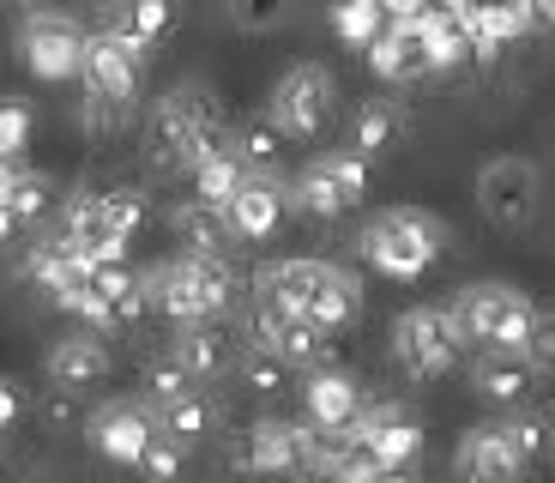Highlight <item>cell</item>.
Here are the masks:
<instances>
[{
  "instance_id": "1",
  "label": "cell",
  "mask_w": 555,
  "mask_h": 483,
  "mask_svg": "<svg viewBox=\"0 0 555 483\" xmlns=\"http://www.w3.org/2000/svg\"><path fill=\"white\" fill-rule=\"evenodd\" d=\"M223 110L206 85H176V91L157 97L152 127H145V145H152L157 169H194L206 152L223 145Z\"/></svg>"
},
{
  "instance_id": "2",
  "label": "cell",
  "mask_w": 555,
  "mask_h": 483,
  "mask_svg": "<svg viewBox=\"0 0 555 483\" xmlns=\"http://www.w3.org/2000/svg\"><path fill=\"white\" fill-rule=\"evenodd\" d=\"M145 303L164 308L169 320H218L236 303V266L223 254H176L164 266H145Z\"/></svg>"
},
{
  "instance_id": "3",
  "label": "cell",
  "mask_w": 555,
  "mask_h": 483,
  "mask_svg": "<svg viewBox=\"0 0 555 483\" xmlns=\"http://www.w3.org/2000/svg\"><path fill=\"white\" fill-rule=\"evenodd\" d=\"M441 249H447V224L423 206H387L362 224V236H357L362 260L375 266L380 278H399V284L429 272L441 260Z\"/></svg>"
},
{
  "instance_id": "4",
  "label": "cell",
  "mask_w": 555,
  "mask_h": 483,
  "mask_svg": "<svg viewBox=\"0 0 555 483\" xmlns=\"http://www.w3.org/2000/svg\"><path fill=\"white\" fill-rule=\"evenodd\" d=\"M447 308H453L465 345H483V351H531V332L543 327V308L519 284H501V278L465 284Z\"/></svg>"
},
{
  "instance_id": "5",
  "label": "cell",
  "mask_w": 555,
  "mask_h": 483,
  "mask_svg": "<svg viewBox=\"0 0 555 483\" xmlns=\"http://www.w3.org/2000/svg\"><path fill=\"white\" fill-rule=\"evenodd\" d=\"M459 351H465V332H459L447 303H416L392 320V363L411 381H441L459 363Z\"/></svg>"
},
{
  "instance_id": "6",
  "label": "cell",
  "mask_w": 555,
  "mask_h": 483,
  "mask_svg": "<svg viewBox=\"0 0 555 483\" xmlns=\"http://www.w3.org/2000/svg\"><path fill=\"white\" fill-rule=\"evenodd\" d=\"M338 110V79L320 61H296V67L278 73L272 97H266V122L284 139H320L326 122Z\"/></svg>"
},
{
  "instance_id": "7",
  "label": "cell",
  "mask_w": 555,
  "mask_h": 483,
  "mask_svg": "<svg viewBox=\"0 0 555 483\" xmlns=\"http://www.w3.org/2000/svg\"><path fill=\"white\" fill-rule=\"evenodd\" d=\"M362 193H369V157H357L350 145H333V152H314L296 169L291 206L308 218H345L362 206Z\"/></svg>"
},
{
  "instance_id": "8",
  "label": "cell",
  "mask_w": 555,
  "mask_h": 483,
  "mask_svg": "<svg viewBox=\"0 0 555 483\" xmlns=\"http://www.w3.org/2000/svg\"><path fill=\"white\" fill-rule=\"evenodd\" d=\"M543 206V169L519 152H495L477 164V212L495 230H526Z\"/></svg>"
},
{
  "instance_id": "9",
  "label": "cell",
  "mask_w": 555,
  "mask_h": 483,
  "mask_svg": "<svg viewBox=\"0 0 555 483\" xmlns=\"http://www.w3.org/2000/svg\"><path fill=\"white\" fill-rule=\"evenodd\" d=\"M85 37H91V30H79L73 13H61V7H30V13L18 18V61H25L37 79H49V85L79 79Z\"/></svg>"
},
{
  "instance_id": "10",
  "label": "cell",
  "mask_w": 555,
  "mask_h": 483,
  "mask_svg": "<svg viewBox=\"0 0 555 483\" xmlns=\"http://www.w3.org/2000/svg\"><path fill=\"white\" fill-rule=\"evenodd\" d=\"M145 55H152V49H145L139 37H127L121 25L91 30V37H85V67H79L85 97L127 110V103L139 97V79H145Z\"/></svg>"
},
{
  "instance_id": "11",
  "label": "cell",
  "mask_w": 555,
  "mask_h": 483,
  "mask_svg": "<svg viewBox=\"0 0 555 483\" xmlns=\"http://www.w3.org/2000/svg\"><path fill=\"white\" fill-rule=\"evenodd\" d=\"M85 435H91V447H98L103 459L139 466V454H145L152 435H157V411H152V399H103L98 411L85 417Z\"/></svg>"
},
{
  "instance_id": "12",
  "label": "cell",
  "mask_w": 555,
  "mask_h": 483,
  "mask_svg": "<svg viewBox=\"0 0 555 483\" xmlns=\"http://www.w3.org/2000/svg\"><path fill=\"white\" fill-rule=\"evenodd\" d=\"M308 442L314 429L291 423V417H260V423L242 435L236 466L254 471V478H291V471H308Z\"/></svg>"
},
{
  "instance_id": "13",
  "label": "cell",
  "mask_w": 555,
  "mask_h": 483,
  "mask_svg": "<svg viewBox=\"0 0 555 483\" xmlns=\"http://www.w3.org/2000/svg\"><path fill=\"white\" fill-rule=\"evenodd\" d=\"M284 212H291V181L278 176V169H248V181H242V188L230 193V206H223V224H230V236H242V242H266V236L284 224Z\"/></svg>"
},
{
  "instance_id": "14",
  "label": "cell",
  "mask_w": 555,
  "mask_h": 483,
  "mask_svg": "<svg viewBox=\"0 0 555 483\" xmlns=\"http://www.w3.org/2000/svg\"><path fill=\"white\" fill-rule=\"evenodd\" d=\"M526 466H531V459L519 454L514 435H507L501 423L465 429V435H459V447H453L459 483H519V478H526Z\"/></svg>"
},
{
  "instance_id": "15",
  "label": "cell",
  "mask_w": 555,
  "mask_h": 483,
  "mask_svg": "<svg viewBox=\"0 0 555 483\" xmlns=\"http://www.w3.org/2000/svg\"><path fill=\"white\" fill-rule=\"evenodd\" d=\"M350 435L375 454L380 471H387V466H416V454H423V423H416L399 399L362 405V417L350 423Z\"/></svg>"
},
{
  "instance_id": "16",
  "label": "cell",
  "mask_w": 555,
  "mask_h": 483,
  "mask_svg": "<svg viewBox=\"0 0 555 483\" xmlns=\"http://www.w3.org/2000/svg\"><path fill=\"white\" fill-rule=\"evenodd\" d=\"M362 381L357 374H345V369H314L302 381V423L308 429H320V435H345L350 423L362 417Z\"/></svg>"
},
{
  "instance_id": "17",
  "label": "cell",
  "mask_w": 555,
  "mask_h": 483,
  "mask_svg": "<svg viewBox=\"0 0 555 483\" xmlns=\"http://www.w3.org/2000/svg\"><path fill=\"white\" fill-rule=\"evenodd\" d=\"M550 369H538V363L526 357V351H483V357L472 363V386L477 399L501 405V411H519V405L538 393V381Z\"/></svg>"
},
{
  "instance_id": "18",
  "label": "cell",
  "mask_w": 555,
  "mask_h": 483,
  "mask_svg": "<svg viewBox=\"0 0 555 483\" xmlns=\"http://www.w3.org/2000/svg\"><path fill=\"white\" fill-rule=\"evenodd\" d=\"M42 374H49V386H61V393H85V386L109 381V345H103V332L79 327V332H67V339H55L49 357H42Z\"/></svg>"
},
{
  "instance_id": "19",
  "label": "cell",
  "mask_w": 555,
  "mask_h": 483,
  "mask_svg": "<svg viewBox=\"0 0 555 483\" xmlns=\"http://www.w3.org/2000/svg\"><path fill=\"white\" fill-rule=\"evenodd\" d=\"M531 18H538L531 0H477L472 13H459V25H465V37H472V55L477 61H495L501 42L526 37Z\"/></svg>"
},
{
  "instance_id": "20",
  "label": "cell",
  "mask_w": 555,
  "mask_h": 483,
  "mask_svg": "<svg viewBox=\"0 0 555 483\" xmlns=\"http://www.w3.org/2000/svg\"><path fill=\"white\" fill-rule=\"evenodd\" d=\"M169 357L181 363V369L194 374L199 386L218 381L223 369H236V351H230V332L218 327V320H181L176 339H169Z\"/></svg>"
},
{
  "instance_id": "21",
  "label": "cell",
  "mask_w": 555,
  "mask_h": 483,
  "mask_svg": "<svg viewBox=\"0 0 555 483\" xmlns=\"http://www.w3.org/2000/svg\"><path fill=\"white\" fill-rule=\"evenodd\" d=\"M369 67H375V79H387V85H404V79H423V73H429L416 18H387V30L369 42Z\"/></svg>"
},
{
  "instance_id": "22",
  "label": "cell",
  "mask_w": 555,
  "mask_h": 483,
  "mask_svg": "<svg viewBox=\"0 0 555 483\" xmlns=\"http://www.w3.org/2000/svg\"><path fill=\"white\" fill-rule=\"evenodd\" d=\"M404 127H411V115L399 97H369V103H357V122H350V152L375 164L404 139Z\"/></svg>"
},
{
  "instance_id": "23",
  "label": "cell",
  "mask_w": 555,
  "mask_h": 483,
  "mask_svg": "<svg viewBox=\"0 0 555 483\" xmlns=\"http://www.w3.org/2000/svg\"><path fill=\"white\" fill-rule=\"evenodd\" d=\"M152 411H157V429H164L169 442H181V447H199L211 429H218V405H211L206 386H188V393L152 405Z\"/></svg>"
},
{
  "instance_id": "24",
  "label": "cell",
  "mask_w": 555,
  "mask_h": 483,
  "mask_svg": "<svg viewBox=\"0 0 555 483\" xmlns=\"http://www.w3.org/2000/svg\"><path fill=\"white\" fill-rule=\"evenodd\" d=\"M357 315H362V278L345 272V266H326L314 303H308V320H314L320 332H345Z\"/></svg>"
},
{
  "instance_id": "25",
  "label": "cell",
  "mask_w": 555,
  "mask_h": 483,
  "mask_svg": "<svg viewBox=\"0 0 555 483\" xmlns=\"http://www.w3.org/2000/svg\"><path fill=\"white\" fill-rule=\"evenodd\" d=\"M416 37H423V61H429V73H453L472 61V37H465V25H459L453 13H441V7H429V13L416 18Z\"/></svg>"
},
{
  "instance_id": "26",
  "label": "cell",
  "mask_w": 555,
  "mask_h": 483,
  "mask_svg": "<svg viewBox=\"0 0 555 483\" xmlns=\"http://www.w3.org/2000/svg\"><path fill=\"white\" fill-rule=\"evenodd\" d=\"M169 230H176L181 254H223V242H230V224H223L218 206H206V200H188V206L169 212Z\"/></svg>"
},
{
  "instance_id": "27",
  "label": "cell",
  "mask_w": 555,
  "mask_h": 483,
  "mask_svg": "<svg viewBox=\"0 0 555 483\" xmlns=\"http://www.w3.org/2000/svg\"><path fill=\"white\" fill-rule=\"evenodd\" d=\"M242 181H248V164H242L236 157V145H230V139H223L218 152H206L194 164V200H206V206H230V193L242 188Z\"/></svg>"
},
{
  "instance_id": "28",
  "label": "cell",
  "mask_w": 555,
  "mask_h": 483,
  "mask_svg": "<svg viewBox=\"0 0 555 483\" xmlns=\"http://www.w3.org/2000/svg\"><path fill=\"white\" fill-rule=\"evenodd\" d=\"M278 357L291 363V374L296 369H333V332H320L314 320H284V327H278Z\"/></svg>"
},
{
  "instance_id": "29",
  "label": "cell",
  "mask_w": 555,
  "mask_h": 483,
  "mask_svg": "<svg viewBox=\"0 0 555 483\" xmlns=\"http://www.w3.org/2000/svg\"><path fill=\"white\" fill-rule=\"evenodd\" d=\"M223 18L242 30V37H272L296 18V0H223Z\"/></svg>"
},
{
  "instance_id": "30",
  "label": "cell",
  "mask_w": 555,
  "mask_h": 483,
  "mask_svg": "<svg viewBox=\"0 0 555 483\" xmlns=\"http://www.w3.org/2000/svg\"><path fill=\"white\" fill-rule=\"evenodd\" d=\"M333 30L350 49H369L387 30V13H380V0H333Z\"/></svg>"
},
{
  "instance_id": "31",
  "label": "cell",
  "mask_w": 555,
  "mask_h": 483,
  "mask_svg": "<svg viewBox=\"0 0 555 483\" xmlns=\"http://www.w3.org/2000/svg\"><path fill=\"white\" fill-rule=\"evenodd\" d=\"M109 25H121L127 37H139L145 49H152V42L164 37L169 25H176V0H121Z\"/></svg>"
},
{
  "instance_id": "32",
  "label": "cell",
  "mask_w": 555,
  "mask_h": 483,
  "mask_svg": "<svg viewBox=\"0 0 555 483\" xmlns=\"http://www.w3.org/2000/svg\"><path fill=\"white\" fill-rule=\"evenodd\" d=\"M236 374H242V386H248V393H260V399H272V393H284V386H291V363L278 357V351H260V345H248L236 357Z\"/></svg>"
},
{
  "instance_id": "33",
  "label": "cell",
  "mask_w": 555,
  "mask_h": 483,
  "mask_svg": "<svg viewBox=\"0 0 555 483\" xmlns=\"http://www.w3.org/2000/svg\"><path fill=\"white\" fill-rule=\"evenodd\" d=\"M230 145H236V157L248 169H278V152H284V134H278L266 115H254V122H242L236 134H230Z\"/></svg>"
},
{
  "instance_id": "34",
  "label": "cell",
  "mask_w": 555,
  "mask_h": 483,
  "mask_svg": "<svg viewBox=\"0 0 555 483\" xmlns=\"http://www.w3.org/2000/svg\"><path fill=\"white\" fill-rule=\"evenodd\" d=\"M181 466H188V447H181V442H169V435H164V429H157V435H152V447H145V454H139V478H145V483H176L181 478Z\"/></svg>"
},
{
  "instance_id": "35",
  "label": "cell",
  "mask_w": 555,
  "mask_h": 483,
  "mask_svg": "<svg viewBox=\"0 0 555 483\" xmlns=\"http://www.w3.org/2000/svg\"><path fill=\"white\" fill-rule=\"evenodd\" d=\"M49 200H55V181L42 176V169L25 164V176H18V188H13V218H18V224L42 218V212H49Z\"/></svg>"
},
{
  "instance_id": "36",
  "label": "cell",
  "mask_w": 555,
  "mask_h": 483,
  "mask_svg": "<svg viewBox=\"0 0 555 483\" xmlns=\"http://www.w3.org/2000/svg\"><path fill=\"white\" fill-rule=\"evenodd\" d=\"M188 386H199V381H194L188 369H181L176 357H157V363H145V399H152V405L176 399V393H188Z\"/></svg>"
},
{
  "instance_id": "37",
  "label": "cell",
  "mask_w": 555,
  "mask_h": 483,
  "mask_svg": "<svg viewBox=\"0 0 555 483\" xmlns=\"http://www.w3.org/2000/svg\"><path fill=\"white\" fill-rule=\"evenodd\" d=\"M30 145V110L18 97H0V157H25Z\"/></svg>"
},
{
  "instance_id": "38",
  "label": "cell",
  "mask_w": 555,
  "mask_h": 483,
  "mask_svg": "<svg viewBox=\"0 0 555 483\" xmlns=\"http://www.w3.org/2000/svg\"><path fill=\"white\" fill-rule=\"evenodd\" d=\"M103 212H109V230H115V236H127V242H133V230L145 224V200H139L133 188L103 193Z\"/></svg>"
},
{
  "instance_id": "39",
  "label": "cell",
  "mask_w": 555,
  "mask_h": 483,
  "mask_svg": "<svg viewBox=\"0 0 555 483\" xmlns=\"http://www.w3.org/2000/svg\"><path fill=\"white\" fill-rule=\"evenodd\" d=\"M18 411H25V399H18V386L7 381V374H0V435H7V429L18 423Z\"/></svg>"
},
{
  "instance_id": "40",
  "label": "cell",
  "mask_w": 555,
  "mask_h": 483,
  "mask_svg": "<svg viewBox=\"0 0 555 483\" xmlns=\"http://www.w3.org/2000/svg\"><path fill=\"white\" fill-rule=\"evenodd\" d=\"M18 176H25V164L18 157H0V206L13 212V188H18Z\"/></svg>"
},
{
  "instance_id": "41",
  "label": "cell",
  "mask_w": 555,
  "mask_h": 483,
  "mask_svg": "<svg viewBox=\"0 0 555 483\" xmlns=\"http://www.w3.org/2000/svg\"><path fill=\"white\" fill-rule=\"evenodd\" d=\"M375 483H416V466H387Z\"/></svg>"
},
{
  "instance_id": "42",
  "label": "cell",
  "mask_w": 555,
  "mask_h": 483,
  "mask_svg": "<svg viewBox=\"0 0 555 483\" xmlns=\"http://www.w3.org/2000/svg\"><path fill=\"white\" fill-rule=\"evenodd\" d=\"M18 230V218H13V212H7V206H0V242H7V236H13Z\"/></svg>"
},
{
  "instance_id": "43",
  "label": "cell",
  "mask_w": 555,
  "mask_h": 483,
  "mask_svg": "<svg viewBox=\"0 0 555 483\" xmlns=\"http://www.w3.org/2000/svg\"><path fill=\"white\" fill-rule=\"evenodd\" d=\"M538 18H543V25H555V0H538Z\"/></svg>"
},
{
  "instance_id": "44",
  "label": "cell",
  "mask_w": 555,
  "mask_h": 483,
  "mask_svg": "<svg viewBox=\"0 0 555 483\" xmlns=\"http://www.w3.org/2000/svg\"><path fill=\"white\" fill-rule=\"evenodd\" d=\"M79 7H121V0H79Z\"/></svg>"
},
{
  "instance_id": "45",
  "label": "cell",
  "mask_w": 555,
  "mask_h": 483,
  "mask_svg": "<svg viewBox=\"0 0 555 483\" xmlns=\"http://www.w3.org/2000/svg\"><path fill=\"white\" fill-rule=\"evenodd\" d=\"M543 320H550V327H555V308H550V315H543Z\"/></svg>"
},
{
  "instance_id": "46",
  "label": "cell",
  "mask_w": 555,
  "mask_h": 483,
  "mask_svg": "<svg viewBox=\"0 0 555 483\" xmlns=\"http://www.w3.org/2000/svg\"><path fill=\"white\" fill-rule=\"evenodd\" d=\"M531 7H538V0H531Z\"/></svg>"
},
{
  "instance_id": "47",
  "label": "cell",
  "mask_w": 555,
  "mask_h": 483,
  "mask_svg": "<svg viewBox=\"0 0 555 483\" xmlns=\"http://www.w3.org/2000/svg\"><path fill=\"white\" fill-rule=\"evenodd\" d=\"M550 447H555V442H550Z\"/></svg>"
}]
</instances>
